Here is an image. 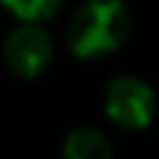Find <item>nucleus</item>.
I'll use <instances>...</instances> for the list:
<instances>
[{"label": "nucleus", "instance_id": "obj_1", "mask_svg": "<svg viewBox=\"0 0 159 159\" xmlns=\"http://www.w3.org/2000/svg\"><path fill=\"white\" fill-rule=\"evenodd\" d=\"M131 31V14L123 0H87L67 22V48L78 59H103L115 53Z\"/></svg>", "mask_w": 159, "mask_h": 159}, {"label": "nucleus", "instance_id": "obj_2", "mask_svg": "<svg viewBox=\"0 0 159 159\" xmlns=\"http://www.w3.org/2000/svg\"><path fill=\"white\" fill-rule=\"evenodd\" d=\"M103 112L115 126L126 131H143L157 115V95L143 78L117 75L103 89Z\"/></svg>", "mask_w": 159, "mask_h": 159}, {"label": "nucleus", "instance_id": "obj_3", "mask_svg": "<svg viewBox=\"0 0 159 159\" xmlns=\"http://www.w3.org/2000/svg\"><path fill=\"white\" fill-rule=\"evenodd\" d=\"M53 61V39L39 22H22L6 34L3 64L17 78H39Z\"/></svg>", "mask_w": 159, "mask_h": 159}, {"label": "nucleus", "instance_id": "obj_4", "mask_svg": "<svg viewBox=\"0 0 159 159\" xmlns=\"http://www.w3.org/2000/svg\"><path fill=\"white\" fill-rule=\"evenodd\" d=\"M61 159H115L112 143L98 129H73L61 143Z\"/></svg>", "mask_w": 159, "mask_h": 159}, {"label": "nucleus", "instance_id": "obj_5", "mask_svg": "<svg viewBox=\"0 0 159 159\" xmlns=\"http://www.w3.org/2000/svg\"><path fill=\"white\" fill-rule=\"evenodd\" d=\"M0 6L22 22H45L59 14L64 0H0Z\"/></svg>", "mask_w": 159, "mask_h": 159}]
</instances>
